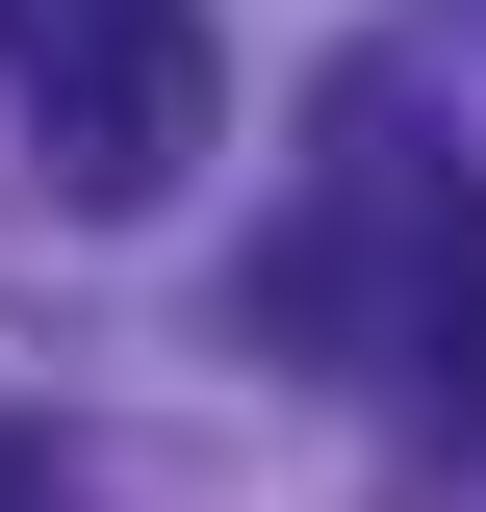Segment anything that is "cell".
Wrapping results in <instances>:
<instances>
[{
	"label": "cell",
	"instance_id": "obj_1",
	"mask_svg": "<svg viewBox=\"0 0 486 512\" xmlns=\"http://www.w3.org/2000/svg\"><path fill=\"white\" fill-rule=\"evenodd\" d=\"M0 77H26V180L77 205V231H128V205H180V154H205V0H26L0 26Z\"/></svg>",
	"mask_w": 486,
	"mask_h": 512
},
{
	"label": "cell",
	"instance_id": "obj_2",
	"mask_svg": "<svg viewBox=\"0 0 486 512\" xmlns=\"http://www.w3.org/2000/svg\"><path fill=\"white\" fill-rule=\"evenodd\" d=\"M435 410H461V436H486V205H461V231H435Z\"/></svg>",
	"mask_w": 486,
	"mask_h": 512
},
{
	"label": "cell",
	"instance_id": "obj_3",
	"mask_svg": "<svg viewBox=\"0 0 486 512\" xmlns=\"http://www.w3.org/2000/svg\"><path fill=\"white\" fill-rule=\"evenodd\" d=\"M0 512H52V461H26V436H0Z\"/></svg>",
	"mask_w": 486,
	"mask_h": 512
},
{
	"label": "cell",
	"instance_id": "obj_4",
	"mask_svg": "<svg viewBox=\"0 0 486 512\" xmlns=\"http://www.w3.org/2000/svg\"><path fill=\"white\" fill-rule=\"evenodd\" d=\"M0 26H26V0H0Z\"/></svg>",
	"mask_w": 486,
	"mask_h": 512
}]
</instances>
